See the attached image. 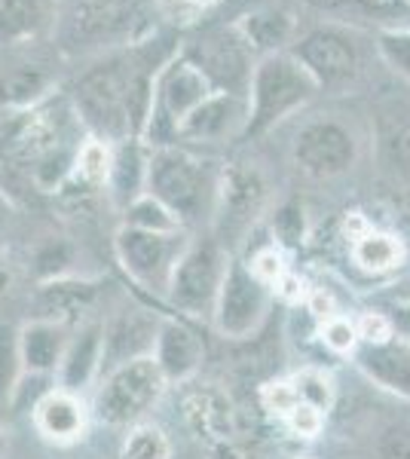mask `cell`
<instances>
[{
	"label": "cell",
	"instance_id": "obj_25",
	"mask_svg": "<svg viewBox=\"0 0 410 459\" xmlns=\"http://www.w3.org/2000/svg\"><path fill=\"white\" fill-rule=\"evenodd\" d=\"M349 255H353V264L359 266L362 273H368V276H386V273H395L405 264L407 248L395 233L364 227L362 233L353 236Z\"/></svg>",
	"mask_w": 410,
	"mask_h": 459
},
{
	"label": "cell",
	"instance_id": "obj_17",
	"mask_svg": "<svg viewBox=\"0 0 410 459\" xmlns=\"http://www.w3.org/2000/svg\"><path fill=\"white\" fill-rule=\"evenodd\" d=\"M89 417H92V411H89V404L83 402V395L58 389V386H52L47 395L31 407L37 435L49 444H58V447H68V444H77L83 438L89 429Z\"/></svg>",
	"mask_w": 410,
	"mask_h": 459
},
{
	"label": "cell",
	"instance_id": "obj_27",
	"mask_svg": "<svg viewBox=\"0 0 410 459\" xmlns=\"http://www.w3.org/2000/svg\"><path fill=\"white\" fill-rule=\"evenodd\" d=\"M43 25H47L43 0H0V47L31 43Z\"/></svg>",
	"mask_w": 410,
	"mask_h": 459
},
{
	"label": "cell",
	"instance_id": "obj_45",
	"mask_svg": "<svg viewBox=\"0 0 410 459\" xmlns=\"http://www.w3.org/2000/svg\"><path fill=\"white\" fill-rule=\"evenodd\" d=\"M10 224H13V203L0 194V242H4V236L10 233Z\"/></svg>",
	"mask_w": 410,
	"mask_h": 459
},
{
	"label": "cell",
	"instance_id": "obj_6",
	"mask_svg": "<svg viewBox=\"0 0 410 459\" xmlns=\"http://www.w3.org/2000/svg\"><path fill=\"white\" fill-rule=\"evenodd\" d=\"M227 264H230V251L221 246L214 233L188 239L166 288L169 307L178 316L212 318Z\"/></svg>",
	"mask_w": 410,
	"mask_h": 459
},
{
	"label": "cell",
	"instance_id": "obj_23",
	"mask_svg": "<svg viewBox=\"0 0 410 459\" xmlns=\"http://www.w3.org/2000/svg\"><path fill=\"white\" fill-rule=\"evenodd\" d=\"M147 147L141 138H129V142L114 144V162H110V178L104 194H110L117 209H126L135 196L144 194L147 181Z\"/></svg>",
	"mask_w": 410,
	"mask_h": 459
},
{
	"label": "cell",
	"instance_id": "obj_9",
	"mask_svg": "<svg viewBox=\"0 0 410 459\" xmlns=\"http://www.w3.org/2000/svg\"><path fill=\"white\" fill-rule=\"evenodd\" d=\"M359 132L334 114L312 117L291 138L294 166L307 178H316V181H331V178L353 172L355 162H359Z\"/></svg>",
	"mask_w": 410,
	"mask_h": 459
},
{
	"label": "cell",
	"instance_id": "obj_5",
	"mask_svg": "<svg viewBox=\"0 0 410 459\" xmlns=\"http://www.w3.org/2000/svg\"><path fill=\"white\" fill-rule=\"evenodd\" d=\"M166 386L169 383L156 368L153 355H141L126 365H117L108 374H101L92 402V417L101 426L129 429L153 411Z\"/></svg>",
	"mask_w": 410,
	"mask_h": 459
},
{
	"label": "cell",
	"instance_id": "obj_2",
	"mask_svg": "<svg viewBox=\"0 0 410 459\" xmlns=\"http://www.w3.org/2000/svg\"><path fill=\"white\" fill-rule=\"evenodd\" d=\"M221 169L212 160L190 153L181 144L151 147L147 153V181L144 194L160 199L188 230L190 224L212 218L218 199Z\"/></svg>",
	"mask_w": 410,
	"mask_h": 459
},
{
	"label": "cell",
	"instance_id": "obj_14",
	"mask_svg": "<svg viewBox=\"0 0 410 459\" xmlns=\"http://www.w3.org/2000/svg\"><path fill=\"white\" fill-rule=\"evenodd\" d=\"M99 294H101V282L86 276H62V279H49V282H37L31 298V318L74 328L95 307Z\"/></svg>",
	"mask_w": 410,
	"mask_h": 459
},
{
	"label": "cell",
	"instance_id": "obj_22",
	"mask_svg": "<svg viewBox=\"0 0 410 459\" xmlns=\"http://www.w3.org/2000/svg\"><path fill=\"white\" fill-rule=\"evenodd\" d=\"M71 328L56 322H40L31 318L19 328V355L25 374H40V377H56L62 352L68 346Z\"/></svg>",
	"mask_w": 410,
	"mask_h": 459
},
{
	"label": "cell",
	"instance_id": "obj_34",
	"mask_svg": "<svg viewBox=\"0 0 410 459\" xmlns=\"http://www.w3.org/2000/svg\"><path fill=\"white\" fill-rule=\"evenodd\" d=\"M377 53L386 68L410 83V28H389L377 37Z\"/></svg>",
	"mask_w": 410,
	"mask_h": 459
},
{
	"label": "cell",
	"instance_id": "obj_11",
	"mask_svg": "<svg viewBox=\"0 0 410 459\" xmlns=\"http://www.w3.org/2000/svg\"><path fill=\"white\" fill-rule=\"evenodd\" d=\"M270 303H273L270 288L251 276L245 261L230 257L218 300H214V313H212L214 331L227 340H249L251 334H257L260 325L266 322Z\"/></svg>",
	"mask_w": 410,
	"mask_h": 459
},
{
	"label": "cell",
	"instance_id": "obj_13",
	"mask_svg": "<svg viewBox=\"0 0 410 459\" xmlns=\"http://www.w3.org/2000/svg\"><path fill=\"white\" fill-rule=\"evenodd\" d=\"M266 187L255 169H221L218 199H214V230L218 242L227 248V236H242L255 224Z\"/></svg>",
	"mask_w": 410,
	"mask_h": 459
},
{
	"label": "cell",
	"instance_id": "obj_21",
	"mask_svg": "<svg viewBox=\"0 0 410 459\" xmlns=\"http://www.w3.org/2000/svg\"><path fill=\"white\" fill-rule=\"evenodd\" d=\"M233 31L240 34L251 56L264 58L273 53H288L291 43L297 40V22L279 6H257L233 22Z\"/></svg>",
	"mask_w": 410,
	"mask_h": 459
},
{
	"label": "cell",
	"instance_id": "obj_16",
	"mask_svg": "<svg viewBox=\"0 0 410 459\" xmlns=\"http://www.w3.org/2000/svg\"><path fill=\"white\" fill-rule=\"evenodd\" d=\"M162 318L151 316L147 309H123L110 322H104V340H101V374L110 368L126 365L141 355H151L156 343Z\"/></svg>",
	"mask_w": 410,
	"mask_h": 459
},
{
	"label": "cell",
	"instance_id": "obj_33",
	"mask_svg": "<svg viewBox=\"0 0 410 459\" xmlns=\"http://www.w3.org/2000/svg\"><path fill=\"white\" fill-rule=\"evenodd\" d=\"M288 380L297 392V402L316 407V411H322V413L331 411L337 389H334V380L327 371H322V368H303V371H297L294 377H288Z\"/></svg>",
	"mask_w": 410,
	"mask_h": 459
},
{
	"label": "cell",
	"instance_id": "obj_4",
	"mask_svg": "<svg viewBox=\"0 0 410 459\" xmlns=\"http://www.w3.org/2000/svg\"><path fill=\"white\" fill-rule=\"evenodd\" d=\"M316 95L318 89L312 83V77L291 53H273L257 58L251 65L249 89H245L249 120H245L242 142L266 135L282 120H288L301 108H307Z\"/></svg>",
	"mask_w": 410,
	"mask_h": 459
},
{
	"label": "cell",
	"instance_id": "obj_15",
	"mask_svg": "<svg viewBox=\"0 0 410 459\" xmlns=\"http://www.w3.org/2000/svg\"><path fill=\"white\" fill-rule=\"evenodd\" d=\"M245 120H249V105L242 95L212 92L193 114L178 126L175 142L190 144H218L230 138H242Z\"/></svg>",
	"mask_w": 410,
	"mask_h": 459
},
{
	"label": "cell",
	"instance_id": "obj_3",
	"mask_svg": "<svg viewBox=\"0 0 410 459\" xmlns=\"http://www.w3.org/2000/svg\"><path fill=\"white\" fill-rule=\"evenodd\" d=\"M144 0H65L56 40L65 56L108 53L138 40L147 28Z\"/></svg>",
	"mask_w": 410,
	"mask_h": 459
},
{
	"label": "cell",
	"instance_id": "obj_35",
	"mask_svg": "<svg viewBox=\"0 0 410 459\" xmlns=\"http://www.w3.org/2000/svg\"><path fill=\"white\" fill-rule=\"evenodd\" d=\"M318 334H322V343L327 346L331 352L337 355H353L359 350V334H355V322L346 316H331L322 322V328H318Z\"/></svg>",
	"mask_w": 410,
	"mask_h": 459
},
{
	"label": "cell",
	"instance_id": "obj_19",
	"mask_svg": "<svg viewBox=\"0 0 410 459\" xmlns=\"http://www.w3.org/2000/svg\"><path fill=\"white\" fill-rule=\"evenodd\" d=\"M151 355L171 386V383H188L199 374L205 361V343L181 318H162Z\"/></svg>",
	"mask_w": 410,
	"mask_h": 459
},
{
	"label": "cell",
	"instance_id": "obj_38",
	"mask_svg": "<svg viewBox=\"0 0 410 459\" xmlns=\"http://www.w3.org/2000/svg\"><path fill=\"white\" fill-rule=\"evenodd\" d=\"M260 404L266 413L285 420L291 411L297 407V392L291 386V380H270L260 386Z\"/></svg>",
	"mask_w": 410,
	"mask_h": 459
},
{
	"label": "cell",
	"instance_id": "obj_44",
	"mask_svg": "<svg viewBox=\"0 0 410 459\" xmlns=\"http://www.w3.org/2000/svg\"><path fill=\"white\" fill-rule=\"evenodd\" d=\"M318 6H340V4H359L368 6V10H386V6L398 4V0H316Z\"/></svg>",
	"mask_w": 410,
	"mask_h": 459
},
{
	"label": "cell",
	"instance_id": "obj_46",
	"mask_svg": "<svg viewBox=\"0 0 410 459\" xmlns=\"http://www.w3.org/2000/svg\"><path fill=\"white\" fill-rule=\"evenodd\" d=\"M6 447H10V441H6L4 429H0V459H4V456H6Z\"/></svg>",
	"mask_w": 410,
	"mask_h": 459
},
{
	"label": "cell",
	"instance_id": "obj_29",
	"mask_svg": "<svg viewBox=\"0 0 410 459\" xmlns=\"http://www.w3.org/2000/svg\"><path fill=\"white\" fill-rule=\"evenodd\" d=\"M22 374H25V368H22L19 355V325L0 318V417L13 411Z\"/></svg>",
	"mask_w": 410,
	"mask_h": 459
},
{
	"label": "cell",
	"instance_id": "obj_43",
	"mask_svg": "<svg viewBox=\"0 0 410 459\" xmlns=\"http://www.w3.org/2000/svg\"><path fill=\"white\" fill-rule=\"evenodd\" d=\"M13 288V264H10V255L0 248V298H6Z\"/></svg>",
	"mask_w": 410,
	"mask_h": 459
},
{
	"label": "cell",
	"instance_id": "obj_7",
	"mask_svg": "<svg viewBox=\"0 0 410 459\" xmlns=\"http://www.w3.org/2000/svg\"><path fill=\"white\" fill-rule=\"evenodd\" d=\"M212 92L214 89L203 77V71L178 49L153 80V108H151V117H147L141 142L147 147L175 144L178 126L188 120Z\"/></svg>",
	"mask_w": 410,
	"mask_h": 459
},
{
	"label": "cell",
	"instance_id": "obj_31",
	"mask_svg": "<svg viewBox=\"0 0 410 459\" xmlns=\"http://www.w3.org/2000/svg\"><path fill=\"white\" fill-rule=\"evenodd\" d=\"M120 459H171V441L156 423H135L126 429Z\"/></svg>",
	"mask_w": 410,
	"mask_h": 459
},
{
	"label": "cell",
	"instance_id": "obj_47",
	"mask_svg": "<svg viewBox=\"0 0 410 459\" xmlns=\"http://www.w3.org/2000/svg\"><path fill=\"white\" fill-rule=\"evenodd\" d=\"M405 4H410V0H405Z\"/></svg>",
	"mask_w": 410,
	"mask_h": 459
},
{
	"label": "cell",
	"instance_id": "obj_20",
	"mask_svg": "<svg viewBox=\"0 0 410 459\" xmlns=\"http://www.w3.org/2000/svg\"><path fill=\"white\" fill-rule=\"evenodd\" d=\"M353 359L374 386L410 402V340L392 337L386 343H359Z\"/></svg>",
	"mask_w": 410,
	"mask_h": 459
},
{
	"label": "cell",
	"instance_id": "obj_36",
	"mask_svg": "<svg viewBox=\"0 0 410 459\" xmlns=\"http://www.w3.org/2000/svg\"><path fill=\"white\" fill-rule=\"evenodd\" d=\"M245 266H249L251 276H255L257 282H264L266 288H270V291L275 288V282H279V279L288 273L285 255H282V248H275V246L257 248L255 255H251V261H245Z\"/></svg>",
	"mask_w": 410,
	"mask_h": 459
},
{
	"label": "cell",
	"instance_id": "obj_32",
	"mask_svg": "<svg viewBox=\"0 0 410 459\" xmlns=\"http://www.w3.org/2000/svg\"><path fill=\"white\" fill-rule=\"evenodd\" d=\"M71 266H74L71 239L52 236V239H43L40 246L34 248V276H37V282H49V279L71 276Z\"/></svg>",
	"mask_w": 410,
	"mask_h": 459
},
{
	"label": "cell",
	"instance_id": "obj_41",
	"mask_svg": "<svg viewBox=\"0 0 410 459\" xmlns=\"http://www.w3.org/2000/svg\"><path fill=\"white\" fill-rule=\"evenodd\" d=\"M282 423H285L297 438H316L325 426V413L316 411V407H310V404H303V402H297V407L288 413L285 420H282Z\"/></svg>",
	"mask_w": 410,
	"mask_h": 459
},
{
	"label": "cell",
	"instance_id": "obj_10",
	"mask_svg": "<svg viewBox=\"0 0 410 459\" xmlns=\"http://www.w3.org/2000/svg\"><path fill=\"white\" fill-rule=\"evenodd\" d=\"M188 239V233H144V230L120 224L114 233V255L123 273L138 288L166 298L171 270H175Z\"/></svg>",
	"mask_w": 410,
	"mask_h": 459
},
{
	"label": "cell",
	"instance_id": "obj_37",
	"mask_svg": "<svg viewBox=\"0 0 410 459\" xmlns=\"http://www.w3.org/2000/svg\"><path fill=\"white\" fill-rule=\"evenodd\" d=\"M386 316H389L392 328L398 337L410 340V279L407 282H398L386 291Z\"/></svg>",
	"mask_w": 410,
	"mask_h": 459
},
{
	"label": "cell",
	"instance_id": "obj_40",
	"mask_svg": "<svg viewBox=\"0 0 410 459\" xmlns=\"http://www.w3.org/2000/svg\"><path fill=\"white\" fill-rule=\"evenodd\" d=\"M355 334H359V343H386V340L398 337L389 322V316L383 313V309H368V313H362L355 318Z\"/></svg>",
	"mask_w": 410,
	"mask_h": 459
},
{
	"label": "cell",
	"instance_id": "obj_26",
	"mask_svg": "<svg viewBox=\"0 0 410 459\" xmlns=\"http://www.w3.org/2000/svg\"><path fill=\"white\" fill-rule=\"evenodd\" d=\"M52 95V74L43 65H16L0 74V110H28Z\"/></svg>",
	"mask_w": 410,
	"mask_h": 459
},
{
	"label": "cell",
	"instance_id": "obj_39",
	"mask_svg": "<svg viewBox=\"0 0 410 459\" xmlns=\"http://www.w3.org/2000/svg\"><path fill=\"white\" fill-rule=\"evenodd\" d=\"M374 459H410V426H386L374 444Z\"/></svg>",
	"mask_w": 410,
	"mask_h": 459
},
{
	"label": "cell",
	"instance_id": "obj_30",
	"mask_svg": "<svg viewBox=\"0 0 410 459\" xmlns=\"http://www.w3.org/2000/svg\"><path fill=\"white\" fill-rule=\"evenodd\" d=\"M120 214H123V227H135L144 230V233H188L181 221L151 194L135 196Z\"/></svg>",
	"mask_w": 410,
	"mask_h": 459
},
{
	"label": "cell",
	"instance_id": "obj_12",
	"mask_svg": "<svg viewBox=\"0 0 410 459\" xmlns=\"http://www.w3.org/2000/svg\"><path fill=\"white\" fill-rule=\"evenodd\" d=\"M181 56H188L203 77L212 83L214 92H230V95H242L249 89L251 77V53L245 49V43L240 40V34L233 28H221V31H205L196 40L181 47Z\"/></svg>",
	"mask_w": 410,
	"mask_h": 459
},
{
	"label": "cell",
	"instance_id": "obj_28",
	"mask_svg": "<svg viewBox=\"0 0 410 459\" xmlns=\"http://www.w3.org/2000/svg\"><path fill=\"white\" fill-rule=\"evenodd\" d=\"M110 162H114V144L101 142L95 135H86L83 142L77 147V157H74V172L68 178L65 187H80L86 194H95V190L108 187V178H110Z\"/></svg>",
	"mask_w": 410,
	"mask_h": 459
},
{
	"label": "cell",
	"instance_id": "obj_1",
	"mask_svg": "<svg viewBox=\"0 0 410 459\" xmlns=\"http://www.w3.org/2000/svg\"><path fill=\"white\" fill-rule=\"evenodd\" d=\"M171 37H147L108 49L86 71L77 74L68 101L89 135L120 144L144 135L153 108V80L178 53Z\"/></svg>",
	"mask_w": 410,
	"mask_h": 459
},
{
	"label": "cell",
	"instance_id": "obj_24",
	"mask_svg": "<svg viewBox=\"0 0 410 459\" xmlns=\"http://www.w3.org/2000/svg\"><path fill=\"white\" fill-rule=\"evenodd\" d=\"M184 417L193 426V432L199 438H212V441H227L233 438L236 432V413L230 407L227 395L212 386L193 389L188 398H184Z\"/></svg>",
	"mask_w": 410,
	"mask_h": 459
},
{
	"label": "cell",
	"instance_id": "obj_42",
	"mask_svg": "<svg viewBox=\"0 0 410 459\" xmlns=\"http://www.w3.org/2000/svg\"><path fill=\"white\" fill-rule=\"evenodd\" d=\"M160 4L166 6L171 16H196V13L214 6L218 0H160Z\"/></svg>",
	"mask_w": 410,
	"mask_h": 459
},
{
	"label": "cell",
	"instance_id": "obj_8",
	"mask_svg": "<svg viewBox=\"0 0 410 459\" xmlns=\"http://www.w3.org/2000/svg\"><path fill=\"white\" fill-rule=\"evenodd\" d=\"M312 77L318 92H346L362 80L364 56L359 37L337 25H318L301 34L288 49Z\"/></svg>",
	"mask_w": 410,
	"mask_h": 459
},
{
	"label": "cell",
	"instance_id": "obj_18",
	"mask_svg": "<svg viewBox=\"0 0 410 459\" xmlns=\"http://www.w3.org/2000/svg\"><path fill=\"white\" fill-rule=\"evenodd\" d=\"M101 340H104V322L99 318H86V322L74 325L68 346L62 352L56 371V386L68 392H83L101 377Z\"/></svg>",
	"mask_w": 410,
	"mask_h": 459
}]
</instances>
